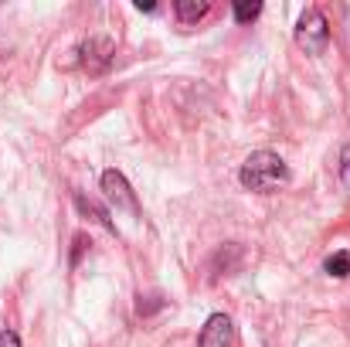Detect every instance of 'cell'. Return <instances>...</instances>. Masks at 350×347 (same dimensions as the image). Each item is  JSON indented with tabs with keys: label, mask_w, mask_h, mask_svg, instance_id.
<instances>
[{
	"label": "cell",
	"mask_w": 350,
	"mask_h": 347,
	"mask_svg": "<svg viewBox=\"0 0 350 347\" xmlns=\"http://www.w3.org/2000/svg\"><path fill=\"white\" fill-rule=\"evenodd\" d=\"M241 184L248 191H258V194H272L279 191L282 184H289V167L279 153L272 150H255L245 164H241Z\"/></svg>",
	"instance_id": "6da1fadb"
},
{
	"label": "cell",
	"mask_w": 350,
	"mask_h": 347,
	"mask_svg": "<svg viewBox=\"0 0 350 347\" xmlns=\"http://www.w3.org/2000/svg\"><path fill=\"white\" fill-rule=\"evenodd\" d=\"M296 44L310 55H323L330 44V24L320 7H306L296 21Z\"/></svg>",
	"instance_id": "7a4b0ae2"
},
{
	"label": "cell",
	"mask_w": 350,
	"mask_h": 347,
	"mask_svg": "<svg viewBox=\"0 0 350 347\" xmlns=\"http://www.w3.org/2000/svg\"><path fill=\"white\" fill-rule=\"evenodd\" d=\"M113 58H116V41L109 34H96L79 48V62L89 75H103L113 65Z\"/></svg>",
	"instance_id": "3957f363"
},
{
	"label": "cell",
	"mask_w": 350,
	"mask_h": 347,
	"mask_svg": "<svg viewBox=\"0 0 350 347\" xmlns=\"http://www.w3.org/2000/svg\"><path fill=\"white\" fill-rule=\"evenodd\" d=\"M103 194H106V201H113L119 211H139V201H136V194H133V188H129V181L119 174V170H106L103 174Z\"/></svg>",
	"instance_id": "277c9868"
},
{
	"label": "cell",
	"mask_w": 350,
	"mask_h": 347,
	"mask_svg": "<svg viewBox=\"0 0 350 347\" xmlns=\"http://www.w3.org/2000/svg\"><path fill=\"white\" fill-rule=\"evenodd\" d=\"M234 344V324L228 313H215L208 317L201 337H198V347H232Z\"/></svg>",
	"instance_id": "5b68a950"
},
{
	"label": "cell",
	"mask_w": 350,
	"mask_h": 347,
	"mask_svg": "<svg viewBox=\"0 0 350 347\" xmlns=\"http://www.w3.org/2000/svg\"><path fill=\"white\" fill-rule=\"evenodd\" d=\"M174 7H177V17H180L184 24H194V21H201V17L211 10L208 0H177Z\"/></svg>",
	"instance_id": "8992f818"
},
{
	"label": "cell",
	"mask_w": 350,
	"mask_h": 347,
	"mask_svg": "<svg viewBox=\"0 0 350 347\" xmlns=\"http://www.w3.org/2000/svg\"><path fill=\"white\" fill-rule=\"evenodd\" d=\"M75 205H79V211H82V215H92V218H96V222H99L103 229L116 231L113 218H109V211H106V208H99V205H96L92 198H85V194H75Z\"/></svg>",
	"instance_id": "52a82bcc"
},
{
	"label": "cell",
	"mask_w": 350,
	"mask_h": 347,
	"mask_svg": "<svg viewBox=\"0 0 350 347\" xmlns=\"http://www.w3.org/2000/svg\"><path fill=\"white\" fill-rule=\"evenodd\" d=\"M323 269H327L330 276H337V279L350 276V252H334V255L323 262Z\"/></svg>",
	"instance_id": "ba28073f"
},
{
	"label": "cell",
	"mask_w": 350,
	"mask_h": 347,
	"mask_svg": "<svg viewBox=\"0 0 350 347\" xmlns=\"http://www.w3.org/2000/svg\"><path fill=\"white\" fill-rule=\"evenodd\" d=\"M262 14V3L258 0H238L234 3V21L238 24H248V21H255Z\"/></svg>",
	"instance_id": "9c48e42d"
},
{
	"label": "cell",
	"mask_w": 350,
	"mask_h": 347,
	"mask_svg": "<svg viewBox=\"0 0 350 347\" xmlns=\"http://www.w3.org/2000/svg\"><path fill=\"white\" fill-rule=\"evenodd\" d=\"M160 307H163V300H160V296H139L136 313H139V317H146V313H153V310H160Z\"/></svg>",
	"instance_id": "30bf717a"
},
{
	"label": "cell",
	"mask_w": 350,
	"mask_h": 347,
	"mask_svg": "<svg viewBox=\"0 0 350 347\" xmlns=\"http://www.w3.org/2000/svg\"><path fill=\"white\" fill-rule=\"evenodd\" d=\"M340 184L350 191V143L340 150Z\"/></svg>",
	"instance_id": "8fae6325"
},
{
	"label": "cell",
	"mask_w": 350,
	"mask_h": 347,
	"mask_svg": "<svg viewBox=\"0 0 350 347\" xmlns=\"http://www.w3.org/2000/svg\"><path fill=\"white\" fill-rule=\"evenodd\" d=\"M0 347H21L17 334L14 331H0Z\"/></svg>",
	"instance_id": "7c38bea8"
},
{
	"label": "cell",
	"mask_w": 350,
	"mask_h": 347,
	"mask_svg": "<svg viewBox=\"0 0 350 347\" xmlns=\"http://www.w3.org/2000/svg\"><path fill=\"white\" fill-rule=\"evenodd\" d=\"M85 245H92V242H85V235H79V238H75V255H72V266H79V255L85 252Z\"/></svg>",
	"instance_id": "4fadbf2b"
},
{
	"label": "cell",
	"mask_w": 350,
	"mask_h": 347,
	"mask_svg": "<svg viewBox=\"0 0 350 347\" xmlns=\"http://www.w3.org/2000/svg\"><path fill=\"white\" fill-rule=\"evenodd\" d=\"M153 7H157V3H153V0H136V10H146V14H150V10H153Z\"/></svg>",
	"instance_id": "5bb4252c"
}]
</instances>
